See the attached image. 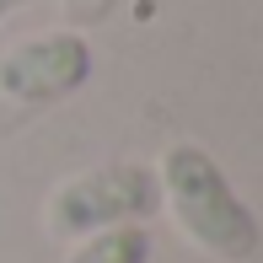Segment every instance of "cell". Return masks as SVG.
Masks as SVG:
<instances>
[{"label":"cell","instance_id":"6da1fadb","mask_svg":"<svg viewBox=\"0 0 263 263\" xmlns=\"http://www.w3.org/2000/svg\"><path fill=\"white\" fill-rule=\"evenodd\" d=\"M156 188H161V210L172 215V226L204 258L247 263L258 253V242H263L258 215L231 188V177L220 172V161L204 145H194V140L166 145L156 161Z\"/></svg>","mask_w":263,"mask_h":263},{"label":"cell","instance_id":"7a4b0ae2","mask_svg":"<svg viewBox=\"0 0 263 263\" xmlns=\"http://www.w3.org/2000/svg\"><path fill=\"white\" fill-rule=\"evenodd\" d=\"M161 210L156 166L145 161H102L86 172L65 177L43 204V226L65 242H86L113 226H145Z\"/></svg>","mask_w":263,"mask_h":263},{"label":"cell","instance_id":"3957f363","mask_svg":"<svg viewBox=\"0 0 263 263\" xmlns=\"http://www.w3.org/2000/svg\"><path fill=\"white\" fill-rule=\"evenodd\" d=\"M91 43L81 32H38V38H22L16 49L0 54V107L11 118L43 113L59 107L65 97H76L91 81Z\"/></svg>","mask_w":263,"mask_h":263},{"label":"cell","instance_id":"277c9868","mask_svg":"<svg viewBox=\"0 0 263 263\" xmlns=\"http://www.w3.org/2000/svg\"><path fill=\"white\" fill-rule=\"evenodd\" d=\"M65 263H151V231L145 226H113L86 242H76V253Z\"/></svg>","mask_w":263,"mask_h":263},{"label":"cell","instance_id":"5b68a950","mask_svg":"<svg viewBox=\"0 0 263 263\" xmlns=\"http://www.w3.org/2000/svg\"><path fill=\"white\" fill-rule=\"evenodd\" d=\"M113 11H118V0H65L70 27H97V22H107Z\"/></svg>","mask_w":263,"mask_h":263},{"label":"cell","instance_id":"8992f818","mask_svg":"<svg viewBox=\"0 0 263 263\" xmlns=\"http://www.w3.org/2000/svg\"><path fill=\"white\" fill-rule=\"evenodd\" d=\"M22 6H32V0H0V22H6L11 11H22Z\"/></svg>","mask_w":263,"mask_h":263}]
</instances>
